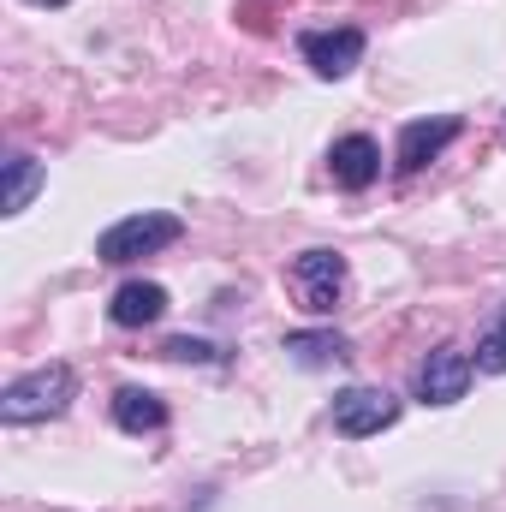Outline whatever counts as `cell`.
<instances>
[{
    "label": "cell",
    "mask_w": 506,
    "mask_h": 512,
    "mask_svg": "<svg viewBox=\"0 0 506 512\" xmlns=\"http://www.w3.org/2000/svg\"><path fill=\"white\" fill-rule=\"evenodd\" d=\"M72 393H78L72 364H42V370H30V376L6 382V393H0V417H6L12 429H24V423L60 417V411L72 405Z\"/></svg>",
    "instance_id": "obj_1"
},
{
    "label": "cell",
    "mask_w": 506,
    "mask_h": 512,
    "mask_svg": "<svg viewBox=\"0 0 506 512\" xmlns=\"http://www.w3.org/2000/svg\"><path fill=\"white\" fill-rule=\"evenodd\" d=\"M185 239V221L167 215V209H143V215H126L114 221L102 239H96V262H137V256H155L167 245Z\"/></svg>",
    "instance_id": "obj_2"
},
{
    "label": "cell",
    "mask_w": 506,
    "mask_h": 512,
    "mask_svg": "<svg viewBox=\"0 0 506 512\" xmlns=\"http://www.w3.org/2000/svg\"><path fill=\"white\" fill-rule=\"evenodd\" d=\"M286 280H292V292H298V304H304L310 316H334V310H340V292H346V256L328 251V245H316V251L292 256Z\"/></svg>",
    "instance_id": "obj_3"
},
{
    "label": "cell",
    "mask_w": 506,
    "mask_h": 512,
    "mask_svg": "<svg viewBox=\"0 0 506 512\" xmlns=\"http://www.w3.org/2000/svg\"><path fill=\"white\" fill-rule=\"evenodd\" d=\"M399 423V399L387 387H340L334 393V435L346 441H370L381 429Z\"/></svg>",
    "instance_id": "obj_4"
},
{
    "label": "cell",
    "mask_w": 506,
    "mask_h": 512,
    "mask_svg": "<svg viewBox=\"0 0 506 512\" xmlns=\"http://www.w3.org/2000/svg\"><path fill=\"white\" fill-rule=\"evenodd\" d=\"M298 54H304V66H310L316 78H346V72H358V60H364V30H358V24L304 30V36H298Z\"/></svg>",
    "instance_id": "obj_5"
},
{
    "label": "cell",
    "mask_w": 506,
    "mask_h": 512,
    "mask_svg": "<svg viewBox=\"0 0 506 512\" xmlns=\"http://www.w3.org/2000/svg\"><path fill=\"white\" fill-rule=\"evenodd\" d=\"M471 393V352L459 346H435L417 370V399L423 405H459Z\"/></svg>",
    "instance_id": "obj_6"
},
{
    "label": "cell",
    "mask_w": 506,
    "mask_h": 512,
    "mask_svg": "<svg viewBox=\"0 0 506 512\" xmlns=\"http://www.w3.org/2000/svg\"><path fill=\"white\" fill-rule=\"evenodd\" d=\"M465 131V120L459 114H441V120H411V126H399V155H393V167L399 173H423L453 137Z\"/></svg>",
    "instance_id": "obj_7"
},
{
    "label": "cell",
    "mask_w": 506,
    "mask_h": 512,
    "mask_svg": "<svg viewBox=\"0 0 506 512\" xmlns=\"http://www.w3.org/2000/svg\"><path fill=\"white\" fill-rule=\"evenodd\" d=\"M328 167H334V185H340V191H370V185L381 179V149H376V137H364V131L340 137V143L328 149Z\"/></svg>",
    "instance_id": "obj_8"
},
{
    "label": "cell",
    "mask_w": 506,
    "mask_h": 512,
    "mask_svg": "<svg viewBox=\"0 0 506 512\" xmlns=\"http://www.w3.org/2000/svg\"><path fill=\"white\" fill-rule=\"evenodd\" d=\"M108 316H114V328H149V322H161V316H167V286H155V280H126V286L114 292Z\"/></svg>",
    "instance_id": "obj_9"
},
{
    "label": "cell",
    "mask_w": 506,
    "mask_h": 512,
    "mask_svg": "<svg viewBox=\"0 0 506 512\" xmlns=\"http://www.w3.org/2000/svg\"><path fill=\"white\" fill-rule=\"evenodd\" d=\"M114 423L126 435H155V429H167V399L149 393V387H120L114 393Z\"/></svg>",
    "instance_id": "obj_10"
},
{
    "label": "cell",
    "mask_w": 506,
    "mask_h": 512,
    "mask_svg": "<svg viewBox=\"0 0 506 512\" xmlns=\"http://www.w3.org/2000/svg\"><path fill=\"white\" fill-rule=\"evenodd\" d=\"M36 191H42V161L24 155V149H12V155H6V209H0V215H24Z\"/></svg>",
    "instance_id": "obj_11"
},
{
    "label": "cell",
    "mask_w": 506,
    "mask_h": 512,
    "mask_svg": "<svg viewBox=\"0 0 506 512\" xmlns=\"http://www.w3.org/2000/svg\"><path fill=\"white\" fill-rule=\"evenodd\" d=\"M286 352H292V364H304V370H328V364H346V358H352V346H346L340 334H286Z\"/></svg>",
    "instance_id": "obj_12"
},
{
    "label": "cell",
    "mask_w": 506,
    "mask_h": 512,
    "mask_svg": "<svg viewBox=\"0 0 506 512\" xmlns=\"http://www.w3.org/2000/svg\"><path fill=\"white\" fill-rule=\"evenodd\" d=\"M477 370H489V376H506V310L495 316V328L477 340Z\"/></svg>",
    "instance_id": "obj_13"
},
{
    "label": "cell",
    "mask_w": 506,
    "mask_h": 512,
    "mask_svg": "<svg viewBox=\"0 0 506 512\" xmlns=\"http://www.w3.org/2000/svg\"><path fill=\"white\" fill-rule=\"evenodd\" d=\"M161 358H179V364H215L221 352H215L209 340H185V334H179V340H167V346H161Z\"/></svg>",
    "instance_id": "obj_14"
},
{
    "label": "cell",
    "mask_w": 506,
    "mask_h": 512,
    "mask_svg": "<svg viewBox=\"0 0 506 512\" xmlns=\"http://www.w3.org/2000/svg\"><path fill=\"white\" fill-rule=\"evenodd\" d=\"M30 6H66V0H30Z\"/></svg>",
    "instance_id": "obj_15"
}]
</instances>
